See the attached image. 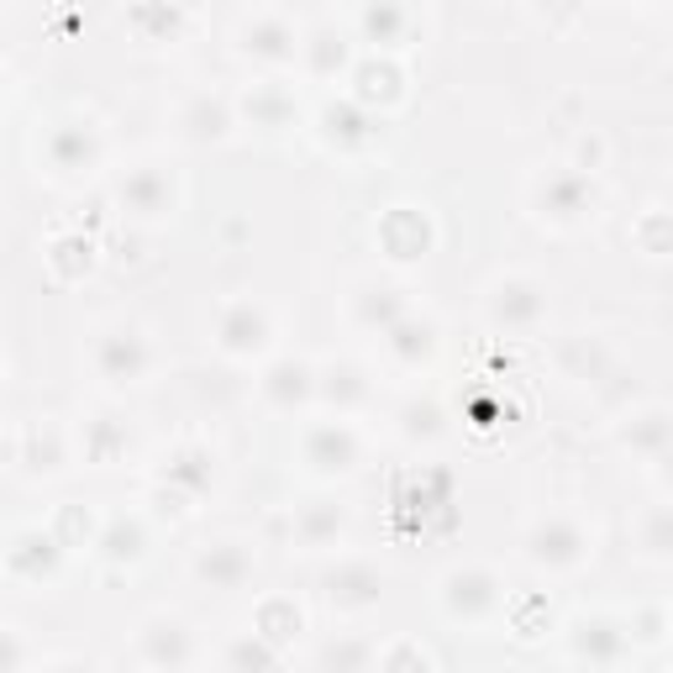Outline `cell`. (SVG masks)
I'll use <instances>...</instances> for the list:
<instances>
[{
	"instance_id": "cell-1",
	"label": "cell",
	"mask_w": 673,
	"mask_h": 673,
	"mask_svg": "<svg viewBox=\"0 0 673 673\" xmlns=\"http://www.w3.org/2000/svg\"><path fill=\"white\" fill-rule=\"evenodd\" d=\"M311 463L317 469H348L353 463V436L342 426H317L311 432Z\"/></svg>"
},
{
	"instance_id": "cell-2",
	"label": "cell",
	"mask_w": 673,
	"mask_h": 673,
	"mask_svg": "<svg viewBox=\"0 0 673 673\" xmlns=\"http://www.w3.org/2000/svg\"><path fill=\"white\" fill-rule=\"evenodd\" d=\"M200 574L211 579V584H221V590H232V584H242V574H248V553H238L232 542H221L217 553L200 558Z\"/></svg>"
},
{
	"instance_id": "cell-3",
	"label": "cell",
	"mask_w": 673,
	"mask_h": 673,
	"mask_svg": "<svg viewBox=\"0 0 673 673\" xmlns=\"http://www.w3.org/2000/svg\"><path fill=\"white\" fill-rule=\"evenodd\" d=\"M106 369L117 379H132L142 369V336L132 332H117V336H106Z\"/></svg>"
}]
</instances>
